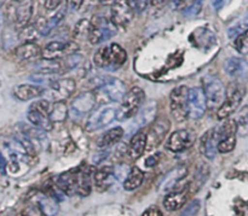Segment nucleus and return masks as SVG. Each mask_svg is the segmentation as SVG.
<instances>
[{
  "mask_svg": "<svg viewBox=\"0 0 248 216\" xmlns=\"http://www.w3.org/2000/svg\"><path fill=\"white\" fill-rule=\"evenodd\" d=\"M170 129V121L167 119H160V120L155 121L153 128L150 129L149 133H147V147L153 148L156 147L160 142L165 138L166 133H169Z\"/></svg>",
  "mask_w": 248,
  "mask_h": 216,
  "instance_id": "obj_22",
  "label": "nucleus"
},
{
  "mask_svg": "<svg viewBox=\"0 0 248 216\" xmlns=\"http://www.w3.org/2000/svg\"><path fill=\"white\" fill-rule=\"evenodd\" d=\"M186 174H188V169H186V165H178V166H176L162 177L161 182L159 184V191L162 192V193L170 192L177 186V183L182 179H184L186 176Z\"/></svg>",
  "mask_w": 248,
  "mask_h": 216,
  "instance_id": "obj_20",
  "label": "nucleus"
},
{
  "mask_svg": "<svg viewBox=\"0 0 248 216\" xmlns=\"http://www.w3.org/2000/svg\"><path fill=\"white\" fill-rule=\"evenodd\" d=\"M79 49L78 44L65 43V41H51L45 46L44 51L41 52L44 60H58L64 55H72L75 53Z\"/></svg>",
  "mask_w": 248,
  "mask_h": 216,
  "instance_id": "obj_13",
  "label": "nucleus"
},
{
  "mask_svg": "<svg viewBox=\"0 0 248 216\" xmlns=\"http://www.w3.org/2000/svg\"><path fill=\"white\" fill-rule=\"evenodd\" d=\"M52 103L47 100H40L31 104L28 109V120L36 128L44 131H50L53 128V121L50 118V111Z\"/></svg>",
  "mask_w": 248,
  "mask_h": 216,
  "instance_id": "obj_2",
  "label": "nucleus"
},
{
  "mask_svg": "<svg viewBox=\"0 0 248 216\" xmlns=\"http://www.w3.org/2000/svg\"><path fill=\"white\" fill-rule=\"evenodd\" d=\"M235 48L239 52L247 55L248 53V29L244 33L240 34L237 39L235 40Z\"/></svg>",
  "mask_w": 248,
  "mask_h": 216,
  "instance_id": "obj_42",
  "label": "nucleus"
},
{
  "mask_svg": "<svg viewBox=\"0 0 248 216\" xmlns=\"http://www.w3.org/2000/svg\"><path fill=\"white\" fill-rule=\"evenodd\" d=\"M96 87L101 89L109 100L113 102L123 101L125 97L126 92V85L124 84L121 80L116 79V78L109 77V75H102V77H96L93 79Z\"/></svg>",
  "mask_w": 248,
  "mask_h": 216,
  "instance_id": "obj_6",
  "label": "nucleus"
},
{
  "mask_svg": "<svg viewBox=\"0 0 248 216\" xmlns=\"http://www.w3.org/2000/svg\"><path fill=\"white\" fill-rule=\"evenodd\" d=\"M41 53L40 48L35 43H23L16 49L17 57L21 60H33Z\"/></svg>",
  "mask_w": 248,
  "mask_h": 216,
  "instance_id": "obj_29",
  "label": "nucleus"
},
{
  "mask_svg": "<svg viewBox=\"0 0 248 216\" xmlns=\"http://www.w3.org/2000/svg\"><path fill=\"white\" fill-rule=\"evenodd\" d=\"M116 116H118V108L115 106H104L92 113L89 120L86 121L85 128L87 131L99 130V129L106 128L109 124L113 123Z\"/></svg>",
  "mask_w": 248,
  "mask_h": 216,
  "instance_id": "obj_10",
  "label": "nucleus"
},
{
  "mask_svg": "<svg viewBox=\"0 0 248 216\" xmlns=\"http://www.w3.org/2000/svg\"><path fill=\"white\" fill-rule=\"evenodd\" d=\"M186 192H176V193H171L164 199V206L166 210L174 211L178 210L179 208L186 204Z\"/></svg>",
  "mask_w": 248,
  "mask_h": 216,
  "instance_id": "obj_30",
  "label": "nucleus"
},
{
  "mask_svg": "<svg viewBox=\"0 0 248 216\" xmlns=\"http://www.w3.org/2000/svg\"><path fill=\"white\" fill-rule=\"evenodd\" d=\"M157 162H159V154H154L145 160V165L149 167H152V166H154V165H156Z\"/></svg>",
  "mask_w": 248,
  "mask_h": 216,
  "instance_id": "obj_50",
  "label": "nucleus"
},
{
  "mask_svg": "<svg viewBox=\"0 0 248 216\" xmlns=\"http://www.w3.org/2000/svg\"><path fill=\"white\" fill-rule=\"evenodd\" d=\"M228 0H212V6L216 11H219L220 9H223L225 4H227Z\"/></svg>",
  "mask_w": 248,
  "mask_h": 216,
  "instance_id": "obj_51",
  "label": "nucleus"
},
{
  "mask_svg": "<svg viewBox=\"0 0 248 216\" xmlns=\"http://www.w3.org/2000/svg\"><path fill=\"white\" fill-rule=\"evenodd\" d=\"M114 175V171L111 170V167H101V169L96 170L93 175V180H94V183L97 186L102 187L104 184L109 183L110 181V177Z\"/></svg>",
  "mask_w": 248,
  "mask_h": 216,
  "instance_id": "obj_35",
  "label": "nucleus"
},
{
  "mask_svg": "<svg viewBox=\"0 0 248 216\" xmlns=\"http://www.w3.org/2000/svg\"><path fill=\"white\" fill-rule=\"evenodd\" d=\"M203 92H205L206 103L211 109H216L222 106L225 96H227V91H225L223 83L215 77L205 79Z\"/></svg>",
  "mask_w": 248,
  "mask_h": 216,
  "instance_id": "obj_8",
  "label": "nucleus"
},
{
  "mask_svg": "<svg viewBox=\"0 0 248 216\" xmlns=\"http://www.w3.org/2000/svg\"><path fill=\"white\" fill-rule=\"evenodd\" d=\"M77 182H78V171H68L61 175L57 180V187L63 193L72 196L77 194Z\"/></svg>",
  "mask_w": 248,
  "mask_h": 216,
  "instance_id": "obj_26",
  "label": "nucleus"
},
{
  "mask_svg": "<svg viewBox=\"0 0 248 216\" xmlns=\"http://www.w3.org/2000/svg\"><path fill=\"white\" fill-rule=\"evenodd\" d=\"M1 152L5 158L11 162V165H17L21 162H28L31 153L18 137L1 138Z\"/></svg>",
  "mask_w": 248,
  "mask_h": 216,
  "instance_id": "obj_5",
  "label": "nucleus"
},
{
  "mask_svg": "<svg viewBox=\"0 0 248 216\" xmlns=\"http://www.w3.org/2000/svg\"><path fill=\"white\" fill-rule=\"evenodd\" d=\"M245 96V89L239 84H230L227 90V96H225L224 102L219 107L217 112L218 119H225L232 116L241 103L242 99Z\"/></svg>",
  "mask_w": 248,
  "mask_h": 216,
  "instance_id": "obj_7",
  "label": "nucleus"
},
{
  "mask_svg": "<svg viewBox=\"0 0 248 216\" xmlns=\"http://www.w3.org/2000/svg\"><path fill=\"white\" fill-rule=\"evenodd\" d=\"M19 133L23 135L24 137L28 138L31 141V145L35 146L38 145H43L44 142H46L47 137H46V133L43 129L36 128L34 125H28V124H19Z\"/></svg>",
  "mask_w": 248,
  "mask_h": 216,
  "instance_id": "obj_24",
  "label": "nucleus"
},
{
  "mask_svg": "<svg viewBox=\"0 0 248 216\" xmlns=\"http://www.w3.org/2000/svg\"><path fill=\"white\" fill-rule=\"evenodd\" d=\"M68 116L67 104L64 102H53L50 111V118L52 121H64Z\"/></svg>",
  "mask_w": 248,
  "mask_h": 216,
  "instance_id": "obj_34",
  "label": "nucleus"
},
{
  "mask_svg": "<svg viewBox=\"0 0 248 216\" xmlns=\"http://www.w3.org/2000/svg\"><path fill=\"white\" fill-rule=\"evenodd\" d=\"M200 210V201L199 200H193L191 203H189L186 206V209L183 210V213L181 214V216H196V214Z\"/></svg>",
  "mask_w": 248,
  "mask_h": 216,
  "instance_id": "obj_44",
  "label": "nucleus"
},
{
  "mask_svg": "<svg viewBox=\"0 0 248 216\" xmlns=\"http://www.w3.org/2000/svg\"><path fill=\"white\" fill-rule=\"evenodd\" d=\"M127 60V53L119 44H110L101 48L94 53L93 61L98 67L104 69H118Z\"/></svg>",
  "mask_w": 248,
  "mask_h": 216,
  "instance_id": "obj_1",
  "label": "nucleus"
},
{
  "mask_svg": "<svg viewBox=\"0 0 248 216\" xmlns=\"http://www.w3.org/2000/svg\"><path fill=\"white\" fill-rule=\"evenodd\" d=\"M90 29H91V22H89L87 19H81L75 26L74 35L79 39L89 38Z\"/></svg>",
  "mask_w": 248,
  "mask_h": 216,
  "instance_id": "obj_38",
  "label": "nucleus"
},
{
  "mask_svg": "<svg viewBox=\"0 0 248 216\" xmlns=\"http://www.w3.org/2000/svg\"><path fill=\"white\" fill-rule=\"evenodd\" d=\"M123 136H124V130L123 128H120V126L109 129L108 131H106V133L98 138L97 145H98L99 147H103V148L109 147V146H113L115 145L116 142H119V141L123 138Z\"/></svg>",
  "mask_w": 248,
  "mask_h": 216,
  "instance_id": "obj_28",
  "label": "nucleus"
},
{
  "mask_svg": "<svg viewBox=\"0 0 248 216\" xmlns=\"http://www.w3.org/2000/svg\"><path fill=\"white\" fill-rule=\"evenodd\" d=\"M207 103L203 89L193 87L188 94V116L191 119H199L205 114Z\"/></svg>",
  "mask_w": 248,
  "mask_h": 216,
  "instance_id": "obj_12",
  "label": "nucleus"
},
{
  "mask_svg": "<svg viewBox=\"0 0 248 216\" xmlns=\"http://www.w3.org/2000/svg\"><path fill=\"white\" fill-rule=\"evenodd\" d=\"M101 1H102V4H104V5H114L116 1H118V0H101Z\"/></svg>",
  "mask_w": 248,
  "mask_h": 216,
  "instance_id": "obj_53",
  "label": "nucleus"
},
{
  "mask_svg": "<svg viewBox=\"0 0 248 216\" xmlns=\"http://www.w3.org/2000/svg\"><path fill=\"white\" fill-rule=\"evenodd\" d=\"M131 5H132L133 10L137 12H143L148 6L149 0H130Z\"/></svg>",
  "mask_w": 248,
  "mask_h": 216,
  "instance_id": "obj_46",
  "label": "nucleus"
},
{
  "mask_svg": "<svg viewBox=\"0 0 248 216\" xmlns=\"http://www.w3.org/2000/svg\"><path fill=\"white\" fill-rule=\"evenodd\" d=\"M63 17H64V10H61L60 12H57L55 16H52L48 19L39 18L38 21H36L35 29L38 31V33L40 34V35H47V34L50 33L61 21H62Z\"/></svg>",
  "mask_w": 248,
  "mask_h": 216,
  "instance_id": "obj_27",
  "label": "nucleus"
},
{
  "mask_svg": "<svg viewBox=\"0 0 248 216\" xmlns=\"http://www.w3.org/2000/svg\"><path fill=\"white\" fill-rule=\"evenodd\" d=\"M5 169H6V158H5V155L2 154L1 150H0V171L4 174Z\"/></svg>",
  "mask_w": 248,
  "mask_h": 216,
  "instance_id": "obj_52",
  "label": "nucleus"
},
{
  "mask_svg": "<svg viewBox=\"0 0 248 216\" xmlns=\"http://www.w3.org/2000/svg\"><path fill=\"white\" fill-rule=\"evenodd\" d=\"M38 204L40 206V210L45 214L46 216H53L57 214L58 205L55 198L51 196H40L38 198Z\"/></svg>",
  "mask_w": 248,
  "mask_h": 216,
  "instance_id": "obj_32",
  "label": "nucleus"
},
{
  "mask_svg": "<svg viewBox=\"0 0 248 216\" xmlns=\"http://www.w3.org/2000/svg\"><path fill=\"white\" fill-rule=\"evenodd\" d=\"M61 4V0H45V6L47 10H55Z\"/></svg>",
  "mask_w": 248,
  "mask_h": 216,
  "instance_id": "obj_49",
  "label": "nucleus"
},
{
  "mask_svg": "<svg viewBox=\"0 0 248 216\" xmlns=\"http://www.w3.org/2000/svg\"><path fill=\"white\" fill-rule=\"evenodd\" d=\"M91 192V182L90 176L86 171H78V182H77V194L79 196H87Z\"/></svg>",
  "mask_w": 248,
  "mask_h": 216,
  "instance_id": "obj_33",
  "label": "nucleus"
},
{
  "mask_svg": "<svg viewBox=\"0 0 248 216\" xmlns=\"http://www.w3.org/2000/svg\"><path fill=\"white\" fill-rule=\"evenodd\" d=\"M75 90V82L73 79H56L47 86V94L52 101L64 102Z\"/></svg>",
  "mask_w": 248,
  "mask_h": 216,
  "instance_id": "obj_14",
  "label": "nucleus"
},
{
  "mask_svg": "<svg viewBox=\"0 0 248 216\" xmlns=\"http://www.w3.org/2000/svg\"><path fill=\"white\" fill-rule=\"evenodd\" d=\"M1 24H2V15L0 14V27H1Z\"/></svg>",
  "mask_w": 248,
  "mask_h": 216,
  "instance_id": "obj_54",
  "label": "nucleus"
},
{
  "mask_svg": "<svg viewBox=\"0 0 248 216\" xmlns=\"http://www.w3.org/2000/svg\"><path fill=\"white\" fill-rule=\"evenodd\" d=\"M114 171V177H115L118 181H125L127 179L128 174H130L131 169L127 164L125 163H121V164L115 165V167L113 169Z\"/></svg>",
  "mask_w": 248,
  "mask_h": 216,
  "instance_id": "obj_41",
  "label": "nucleus"
},
{
  "mask_svg": "<svg viewBox=\"0 0 248 216\" xmlns=\"http://www.w3.org/2000/svg\"><path fill=\"white\" fill-rule=\"evenodd\" d=\"M236 146V137L235 136H228V137H223L219 140L218 143V150L220 153H229Z\"/></svg>",
  "mask_w": 248,
  "mask_h": 216,
  "instance_id": "obj_39",
  "label": "nucleus"
},
{
  "mask_svg": "<svg viewBox=\"0 0 248 216\" xmlns=\"http://www.w3.org/2000/svg\"><path fill=\"white\" fill-rule=\"evenodd\" d=\"M155 116H156V103L155 102H149L145 106L140 107V109L133 118L132 124H131V131H137L138 133L140 129L154 120Z\"/></svg>",
  "mask_w": 248,
  "mask_h": 216,
  "instance_id": "obj_19",
  "label": "nucleus"
},
{
  "mask_svg": "<svg viewBox=\"0 0 248 216\" xmlns=\"http://www.w3.org/2000/svg\"><path fill=\"white\" fill-rule=\"evenodd\" d=\"M143 101H144V91L140 87H132L123 99V102L118 108L116 119L124 121L135 116L140 109Z\"/></svg>",
  "mask_w": 248,
  "mask_h": 216,
  "instance_id": "obj_3",
  "label": "nucleus"
},
{
  "mask_svg": "<svg viewBox=\"0 0 248 216\" xmlns=\"http://www.w3.org/2000/svg\"><path fill=\"white\" fill-rule=\"evenodd\" d=\"M237 124V133L241 136L248 135V106H245L240 111L239 116L236 119Z\"/></svg>",
  "mask_w": 248,
  "mask_h": 216,
  "instance_id": "obj_36",
  "label": "nucleus"
},
{
  "mask_svg": "<svg viewBox=\"0 0 248 216\" xmlns=\"http://www.w3.org/2000/svg\"><path fill=\"white\" fill-rule=\"evenodd\" d=\"M135 10L130 0H118L111 6V21L115 26H126L132 19Z\"/></svg>",
  "mask_w": 248,
  "mask_h": 216,
  "instance_id": "obj_15",
  "label": "nucleus"
},
{
  "mask_svg": "<svg viewBox=\"0 0 248 216\" xmlns=\"http://www.w3.org/2000/svg\"><path fill=\"white\" fill-rule=\"evenodd\" d=\"M10 12L17 26L26 27L33 14V4L31 0H19L15 4L12 2L10 6Z\"/></svg>",
  "mask_w": 248,
  "mask_h": 216,
  "instance_id": "obj_17",
  "label": "nucleus"
},
{
  "mask_svg": "<svg viewBox=\"0 0 248 216\" xmlns=\"http://www.w3.org/2000/svg\"><path fill=\"white\" fill-rule=\"evenodd\" d=\"M224 70L230 77L245 79L248 77V62L244 58L229 57L224 62Z\"/></svg>",
  "mask_w": 248,
  "mask_h": 216,
  "instance_id": "obj_21",
  "label": "nucleus"
},
{
  "mask_svg": "<svg viewBox=\"0 0 248 216\" xmlns=\"http://www.w3.org/2000/svg\"><path fill=\"white\" fill-rule=\"evenodd\" d=\"M142 216H162V214L159 209H156L155 206H153V208H149L148 210H145L144 214H143Z\"/></svg>",
  "mask_w": 248,
  "mask_h": 216,
  "instance_id": "obj_48",
  "label": "nucleus"
},
{
  "mask_svg": "<svg viewBox=\"0 0 248 216\" xmlns=\"http://www.w3.org/2000/svg\"><path fill=\"white\" fill-rule=\"evenodd\" d=\"M82 61V56L79 55V53H72V55H68L67 57L63 60V66H64V70L68 72V70L74 69L75 67L80 65V62Z\"/></svg>",
  "mask_w": 248,
  "mask_h": 216,
  "instance_id": "obj_40",
  "label": "nucleus"
},
{
  "mask_svg": "<svg viewBox=\"0 0 248 216\" xmlns=\"http://www.w3.org/2000/svg\"><path fill=\"white\" fill-rule=\"evenodd\" d=\"M96 104V95L91 91L82 92L70 104V112L73 116H84L85 114L92 111V108Z\"/></svg>",
  "mask_w": 248,
  "mask_h": 216,
  "instance_id": "obj_16",
  "label": "nucleus"
},
{
  "mask_svg": "<svg viewBox=\"0 0 248 216\" xmlns=\"http://www.w3.org/2000/svg\"><path fill=\"white\" fill-rule=\"evenodd\" d=\"M147 146V133H143V131H138L131 138L130 147H128V154H130V157L132 159H138V158L143 155Z\"/></svg>",
  "mask_w": 248,
  "mask_h": 216,
  "instance_id": "obj_25",
  "label": "nucleus"
},
{
  "mask_svg": "<svg viewBox=\"0 0 248 216\" xmlns=\"http://www.w3.org/2000/svg\"><path fill=\"white\" fill-rule=\"evenodd\" d=\"M17 216H41V211L40 208L36 206H27Z\"/></svg>",
  "mask_w": 248,
  "mask_h": 216,
  "instance_id": "obj_45",
  "label": "nucleus"
},
{
  "mask_svg": "<svg viewBox=\"0 0 248 216\" xmlns=\"http://www.w3.org/2000/svg\"><path fill=\"white\" fill-rule=\"evenodd\" d=\"M194 141H195V133L188 129H183L170 136L166 142V148L174 153L184 152L193 146Z\"/></svg>",
  "mask_w": 248,
  "mask_h": 216,
  "instance_id": "obj_11",
  "label": "nucleus"
},
{
  "mask_svg": "<svg viewBox=\"0 0 248 216\" xmlns=\"http://www.w3.org/2000/svg\"><path fill=\"white\" fill-rule=\"evenodd\" d=\"M82 1H84V0H67V4L70 10L75 11V10H79V7L81 6Z\"/></svg>",
  "mask_w": 248,
  "mask_h": 216,
  "instance_id": "obj_47",
  "label": "nucleus"
},
{
  "mask_svg": "<svg viewBox=\"0 0 248 216\" xmlns=\"http://www.w3.org/2000/svg\"><path fill=\"white\" fill-rule=\"evenodd\" d=\"M45 94V90L39 85L34 84H21L14 87V95L19 101H29V100L38 99Z\"/></svg>",
  "mask_w": 248,
  "mask_h": 216,
  "instance_id": "obj_23",
  "label": "nucleus"
},
{
  "mask_svg": "<svg viewBox=\"0 0 248 216\" xmlns=\"http://www.w3.org/2000/svg\"><path fill=\"white\" fill-rule=\"evenodd\" d=\"M116 34V26L113 21L104 16H94L91 22L89 40L92 45H98L103 41L109 40Z\"/></svg>",
  "mask_w": 248,
  "mask_h": 216,
  "instance_id": "obj_4",
  "label": "nucleus"
},
{
  "mask_svg": "<svg viewBox=\"0 0 248 216\" xmlns=\"http://www.w3.org/2000/svg\"><path fill=\"white\" fill-rule=\"evenodd\" d=\"M202 2L203 0H194L189 6H186L184 9L183 15L186 17H194L198 16L200 14V11L202 10Z\"/></svg>",
  "mask_w": 248,
  "mask_h": 216,
  "instance_id": "obj_43",
  "label": "nucleus"
},
{
  "mask_svg": "<svg viewBox=\"0 0 248 216\" xmlns=\"http://www.w3.org/2000/svg\"><path fill=\"white\" fill-rule=\"evenodd\" d=\"M56 79H57V75L56 74H50V73L44 72H36L29 77V80H31V82L35 83V84H47V86L52 84Z\"/></svg>",
  "mask_w": 248,
  "mask_h": 216,
  "instance_id": "obj_37",
  "label": "nucleus"
},
{
  "mask_svg": "<svg viewBox=\"0 0 248 216\" xmlns=\"http://www.w3.org/2000/svg\"><path fill=\"white\" fill-rule=\"evenodd\" d=\"M188 94L189 89L184 85L177 86L171 92V112L177 121H183L188 118Z\"/></svg>",
  "mask_w": 248,
  "mask_h": 216,
  "instance_id": "obj_9",
  "label": "nucleus"
},
{
  "mask_svg": "<svg viewBox=\"0 0 248 216\" xmlns=\"http://www.w3.org/2000/svg\"><path fill=\"white\" fill-rule=\"evenodd\" d=\"M143 180H144V172L137 166L131 167L127 179L124 181V187H125L126 191H133L142 184Z\"/></svg>",
  "mask_w": 248,
  "mask_h": 216,
  "instance_id": "obj_31",
  "label": "nucleus"
},
{
  "mask_svg": "<svg viewBox=\"0 0 248 216\" xmlns=\"http://www.w3.org/2000/svg\"><path fill=\"white\" fill-rule=\"evenodd\" d=\"M219 140V126H216V128L206 131V133L201 138V152L208 159H213L216 157V154H217Z\"/></svg>",
  "mask_w": 248,
  "mask_h": 216,
  "instance_id": "obj_18",
  "label": "nucleus"
}]
</instances>
